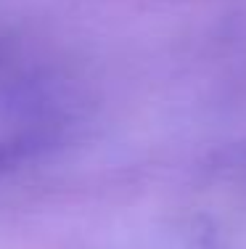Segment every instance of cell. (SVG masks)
<instances>
[{
    "label": "cell",
    "instance_id": "1",
    "mask_svg": "<svg viewBox=\"0 0 246 249\" xmlns=\"http://www.w3.org/2000/svg\"><path fill=\"white\" fill-rule=\"evenodd\" d=\"M45 141L37 135L27 133V135H3L0 138V173L11 170L16 164H21L24 159H29L32 154H37L43 149Z\"/></svg>",
    "mask_w": 246,
    "mask_h": 249
}]
</instances>
